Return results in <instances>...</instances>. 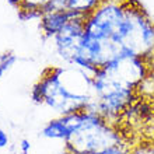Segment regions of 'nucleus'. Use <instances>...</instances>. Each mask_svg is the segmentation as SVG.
<instances>
[{"mask_svg":"<svg viewBox=\"0 0 154 154\" xmlns=\"http://www.w3.org/2000/svg\"><path fill=\"white\" fill-rule=\"evenodd\" d=\"M16 62H17V57H16V55L11 52H6L0 56V80H2L4 74L14 66Z\"/></svg>","mask_w":154,"mask_h":154,"instance_id":"obj_9","label":"nucleus"},{"mask_svg":"<svg viewBox=\"0 0 154 154\" xmlns=\"http://www.w3.org/2000/svg\"><path fill=\"white\" fill-rule=\"evenodd\" d=\"M31 100L38 105H46L55 111L57 116L69 115L77 111L87 109L93 98L74 94L62 81L59 67H49L31 90Z\"/></svg>","mask_w":154,"mask_h":154,"instance_id":"obj_3","label":"nucleus"},{"mask_svg":"<svg viewBox=\"0 0 154 154\" xmlns=\"http://www.w3.org/2000/svg\"><path fill=\"white\" fill-rule=\"evenodd\" d=\"M88 154H132V149L129 147V144H126L125 142H122V143H119V144H116V146L111 147V149L97 151V153H88Z\"/></svg>","mask_w":154,"mask_h":154,"instance_id":"obj_12","label":"nucleus"},{"mask_svg":"<svg viewBox=\"0 0 154 154\" xmlns=\"http://www.w3.org/2000/svg\"><path fill=\"white\" fill-rule=\"evenodd\" d=\"M76 17H80L74 13L66 10V11H53V13H44L39 18V28L45 37L55 38L59 34L63 27H65L70 20ZM83 18V17H81Z\"/></svg>","mask_w":154,"mask_h":154,"instance_id":"obj_6","label":"nucleus"},{"mask_svg":"<svg viewBox=\"0 0 154 154\" xmlns=\"http://www.w3.org/2000/svg\"><path fill=\"white\" fill-rule=\"evenodd\" d=\"M123 17L115 35L122 52L150 60L154 57V23L137 0H122Z\"/></svg>","mask_w":154,"mask_h":154,"instance_id":"obj_2","label":"nucleus"},{"mask_svg":"<svg viewBox=\"0 0 154 154\" xmlns=\"http://www.w3.org/2000/svg\"><path fill=\"white\" fill-rule=\"evenodd\" d=\"M100 70L114 83L136 91L151 74L147 59L126 52H122L114 60L100 67Z\"/></svg>","mask_w":154,"mask_h":154,"instance_id":"obj_4","label":"nucleus"},{"mask_svg":"<svg viewBox=\"0 0 154 154\" xmlns=\"http://www.w3.org/2000/svg\"><path fill=\"white\" fill-rule=\"evenodd\" d=\"M29 150H31V143L27 139H21L20 142V151L21 154H28Z\"/></svg>","mask_w":154,"mask_h":154,"instance_id":"obj_15","label":"nucleus"},{"mask_svg":"<svg viewBox=\"0 0 154 154\" xmlns=\"http://www.w3.org/2000/svg\"><path fill=\"white\" fill-rule=\"evenodd\" d=\"M8 2H10V3L13 4V6H16V7H17V6H18V4L21 3V0H8Z\"/></svg>","mask_w":154,"mask_h":154,"instance_id":"obj_17","label":"nucleus"},{"mask_svg":"<svg viewBox=\"0 0 154 154\" xmlns=\"http://www.w3.org/2000/svg\"><path fill=\"white\" fill-rule=\"evenodd\" d=\"M67 10V0H49L44 7L41 8V13H53V11H66Z\"/></svg>","mask_w":154,"mask_h":154,"instance_id":"obj_10","label":"nucleus"},{"mask_svg":"<svg viewBox=\"0 0 154 154\" xmlns=\"http://www.w3.org/2000/svg\"><path fill=\"white\" fill-rule=\"evenodd\" d=\"M49 0H21V3L17 6L18 11L20 10H39L48 3Z\"/></svg>","mask_w":154,"mask_h":154,"instance_id":"obj_11","label":"nucleus"},{"mask_svg":"<svg viewBox=\"0 0 154 154\" xmlns=\"http://www.w3.org/2000/svg\"><path fill=\"white\" fill-rule=\"evenodd\" d=\"M104 0H67V10L77 16L87 18L98 8Z\"/></svg>","mask_w":154,"mask_h":154,"instance_id":"obj_8","label":"nucleus"},{"mask_svg":"<svg viewBox=\"0 0 154 154\" xmlns=\"http://www.w3.org/2000/svg\"><path fill=\"white\" fill-rule=\"evenodd\" d=\"M41 134L46 139L62 140V142L65 143V140L67 139V134H69V130H67V126L63 122V118L57 116L45 123L44 128L41 129Z\"/></svg>","mask_w":154,"mask_h":154,"instance_id":"obj_7","label":"nucleus"},{"mask_svg":"<svg viewBox=\"0 0 154 154\" xmlns=\"http://www.w3.org/2000/svg\"><path fill=\"white\" fill-rule=\"evenodd\" d=\"M84 24L85 18L76 17L70 20L53 38L56 53L66 65L70 66L79 55L81 41L84 37Z\"/></svg>","mask_w":154,"mask_h":154,"instance_id":"obj_5","label":"nucleus"},{"mask_svg":"<svg viewBox=\"0 0 154 154\" xmlns=\"http://www.w3.org/2000/svg\"><path fill=\"white\" fill-rule=\"evenodd\" d=\"M151 20H153V23H154V13L151 14Z\"/></svg>","mask_w":154,"mask_h":154,"instance_id":"obj_18","label":"nucleus"},{"mask_svg":"<svg viewBox=\"0 0 154 154\" xmlns=\"http://www.w3.org/2000/svg\"><path fill=\"white\" fill-rule=\"evenodd\" d=\"M132 154H154V143H147L134 147L132 149Z\"/></svg>","mask_w":154,"mask_h":154,"instance_id":"obj_13","label":"nucleus"},{"mask_svg":"<svg viewBox=\"0 0 154 154\" xmlns=\"http://www.w3.org/2000/svg\"><path fill=\"white\" fill-rule=\"evenodd\" d=\"M8 144H10V139H8L7 132L0 128V149H6Z\"/></svg>","mask_w":154,"mask_h":154,"instance_id":"obj_14","label":"nucleus"},{"mask_svg":"<svg viewBox=\"0 0 154 154\" xmlns=\"http://www.w3.org/2000/svg\"><path fill=\"white\" fill-rule=\"evenodd\" d=\"M149 65H150V73H151V76L154 77V57L149 60Z\"/></svg>","mask_w":154,"mask_h":154,"instance_id":"obj_16","label":"nucleus"},{"mask_svg":"<svg viewBox=\"0 0 154 154\" xmlns=\"http://www.w3.org/2000/svg\"><path fill=\"white\" fill-rule=\"evenodd\" d=\"M62 118L69 130L65 140L66 154L97 153L123 142L115 125L94 112L83 109Z\"/></svg>","mask_w":154,"mask_h":154,"instance_id":"obj_1","label":"nucleus"}]
</instances>
